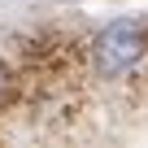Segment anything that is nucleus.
I'll list each match as a JSON object with an SVG mask.
<instances>
[{"label": "nucleus", "instance_id": "obj_1", "mask_svg": "<svg viewBox=\"0 0 148 148\" xmlns=\"http://www.w3.org/2000/svg\"><path fill=\"white\" fill-rule=\"evenodd\" d=\"M139 57H144V26H135L126 18L109 22L92 44V61H96V70L105 79H126L139 65Z\"/></svg>", "mask_w": 148, "mask_h": 148}]
</instances>
